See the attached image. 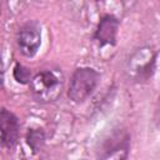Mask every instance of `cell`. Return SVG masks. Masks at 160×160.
<instances>
[{
    "label": "cell",
    "instance_id": "6da1fadb",
    "mask_svg": "<svg viewBox=\"0 0 160 160\" xmlns=\"http://www.w3.org/2000/svg\"><path fill=\"white\" fill-rule=\"evenodd\" d=\"M30 89L36 101L51 102L61 94L62 76L55 70H42L34 75L30 81Z\"/></svg>",
    "mask_w": 160,
    "mask_h": 160
},
{
    "label": "cell",
    "instance_id": "7a4b0ae2",
    "mask_svg": "<svg viewBox=\"0 0 160 160\" xmlns=\"http://www.w3.org/2000/svg\"><path fill=\"white\" fill-rule=\"evenodd\" d=\"M156 55L154 50L149 46L140 48L135 50L126 62V75L129 79L136 82H142L149 80L155 70Z\"/></svg>",
    "mask_w": 160,
    "mask_h": 160
},
{
    "label": "cell",
    "instance_id": "3957f363",
    "mask_svg": "<svg viewBox=\"0 0 160 160\" xmlns=\"http://www.w3.org/2000/svg\"><path fill=\"white\" fill-rule=\"evenodd\" d=\"M100 80L99 72L92 68H79L74 71L68 90V96L74 102L84 101L95 90Z\"/></svg>",
    "mask_w": 160,
    "mask_h": 160
},
{
    "label": "cell",
    "instance_id": "277c9868",
    "mask_svg": "<svg viewBox=\"0 0 160 160\" xmlns=\"http://www.w3.org/2000/svg\"><path fill=\"white\" fill-rule=\"evenodd\" d=\"M41 44V34L35 24L24 25L18 32V46L20 52L26 58H32Z\"/></svg>",
    "mask_w": 160,
    "mask_h": 160
},
{
    "label": "cell",
    "instance_id": "5b68a950",
    "mask_svg": "<svg viewBox=\"0 0 160 160\" xmlns=\"http://www.w3.org/2000/svg\"><path fill=\"white\" fill-rule=\"evenodd\" d=\"M0 132L1 145L6 149H12L19 140L20 124L18 118L5 108H2L0 112Z\"/></svg>",
    "mask_w": 160,
    "mask_h": 160
},
{
    "label": "cell",
    "instance_id": "8992f818",
    "mask_svg": "<svg viewBox=\"0 0 160 160\" xmlns=\"http://www.w3.org/2000/svg\"><path fill=\"white\" fill-rule=\"evenodd\" d=\"M119 30V20L112 15H105L100 19L96 31L95 40L100 45H114Z\"/></svg>",
    "mask_w": 160,
    "mask_h": 160
},
{
    "label": "cell",
    "instance_id": "52a82bcc",
    "mask_svg": "<svg viewBox=\"0 0 160 160\" xmlns=\"http://www.w3.org/2000/svg\"><path fill=\"white\" fill-rule=\"evenodd\" d=\"M130 151L129 136H118L109 141V145L102 150L99 160H128Z\"/></svg>",
    "mask_w": 160,
    "mask_h": 160
},
{
    "label": "cell",
    "instance_id": "ba28073f",
    "mask_svg": "<svg viewBox=\"0 0 160 160\" xmlns=\"http://www.w3.org/2000/svg\"><path fill=\"white\" fill-rule=\"evenodd\" d=\"M45 141V134L41 129H31L26 134V142L32 150V152H38Z\"/></svg>",
    "mask_w": 160,
    "mask_h": 160
},
{
    "label": "cell",
    "instance_id": "9c48e42d",
    "mask_svg": "<svg viewBox=\"0 0 160 160\" xmlns=\"http://www.w3.org/2000/svg\"><path fill=\"white\" fill-rule=\"evenodd\" d=\"M14 78L18 82H21V84H26L29 81H31V79L34 76H31V71L30 69L22 66L21 64H16L15 68H14Z\"/></svg>",
    "mask_w": 160,
    "mask_h": 160
}]
</instances>
